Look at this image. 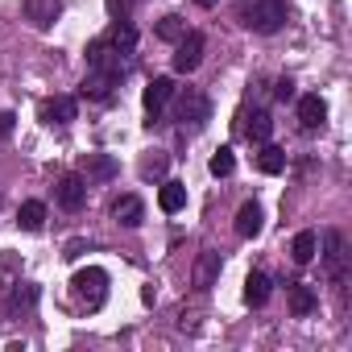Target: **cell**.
<instances>
[{
    "label": "cell",
    "mask_w": 352,
    "mask_h": 352,
    "mask_svg": "<svg viewBox=\"0 0 352 352\" xmlns=\"http://www.w3.org/2000/svg\"><path fill=\"white\" fill-rule=\"evenodd\" d=\"M274 96H278L282 104H286V100H294V79H290V75H282V79L274 83Z\"/></svg>",
    "instance_id": "30"
},
{
    "label": "cell",
    "mask_w": 352,
    "mask_h": 352,
    "mask_svg": "<svg viewBox=\"0 0 352 352\" xmlns=\"http://www.w3.org/2000/svg\"><path fill=\"white\" fill-rule=\"evenodd\" d=\"M323 120H327V104H323V96H302L298 100V129L302 133H315V129H323Z\"/></svg>",
    "instance_id": "13"
},
{
    "label": "cell",
    "mask_w": 352,
    "mask_h": 352,
    "mask_svg": "<svg viewBox=\"0 0 352 352\" xmlns=\"http://www.w3.org/2000/svg\"><path fill=\"white\" fill-rule=\"evenodd\" d=\"M17 228H25V232H42V228H46V204H38V199L21 204V208H17Z\"/></svg>",
    "instance_id": "22"
},
{
    "label": "cell",
    "mask_w": 352,
    "mask_h": 352,
    "mask_svg": "<svg viewBox=\"0 0 352 352\" xmlns=\"http://www.w3.org/2000/svg\"><path fill=\"white\" fill-rule=\"evenodd\" d=\"M116 170H120V166H116V157H108V153H87V157H83V179H87V183H108Z\"/></svg>",
    "instance_id": "17"
},
{
    "label": "cell",
    "mask_w": 352,
    "mask_h": 352,
    "mask_svg": "<svg viewBox=\"0 0 352 352\" xmlns=\"http://www.w3.org/2000/svg\"><path fill=\"white\" fill-rule=\"evenodd\" d=\"M245 120H249V124H241V129H245V137H249V141H257V145H261V141H270L274 120H270V112H265V108H257V112H253V116H245Z\"/></svg>",
    "instance_id": "24"
},
{
    "label": "cell",
    "mask_w": 352,
    "mask_h": 352,
    "mask_svg": "<svg viewBox=\"0 0 352 352\" xmlns=\"http://www.w3.org/2000/svg\"><path fill=\"white\" fill-rule=\"evenodd\" d=\"M116 87H120V79H112L104 71H87V79H83V96L96 100V104H112L116 100Z\"/></svg>",
    "instance_id": "11"
},
{
    "label": "cell",
    "mask_w": 352,
    "mask_h": 352,
    "mask_svg": "<svg viewBox=\"0 0 352 352\" xmlns=\"http://www.w3.org/2000/svg\"><path fill=\"white\" fill-rule=\"evenodd\" d=\"M54 199H58L63 212H79L87 204V179L83 174H63L58 187H54Z\"/></svg>",
    "instance_id": "8"
},
{
    "label": "cell",
    "mask_w": 352,
    "mask_h": 352,
    "mask_svg": "<svg viewBox=\"0 0 352 352\" xmlns=\"http://www.w3.org/2000/svg\"><path fill=\"white\" fill-rule=\"evenodd\" d=\"M174 100V79L170 75H153L149 83H145V96H141V104H145V116H149V124L166 112V104Z\"/></svg>",
    "instance_id": "7"
},
{
    "label": "cell",
    "mask_w": 352,
    "mask_h": 352,
    "mask_svg": "<svg viewBox=\"0 0 352 352\" xmlns=\"http://www.w3.org/2000/svg\"><path fill=\"white\" fill-rule=\"evenodd\" d=\"M129 9H133V0H108V17L112 21H129Z\"/></svg>",
    "instance_id": "29"
},
{
    "label": "cell",
    "mask_w": 352,
    "mask_h": 352,
    "mask_svg": "<svg viewBox=\"0 0 352 352\" xmlns=\"http://www.w3.org/2000/svg\"><path fill=\"white\" fill-rule=\"evenodd\" d=\"M75 112H79L75 96H50V100H42V124H71Z\"/></svg>",
    "instance_id": "12"
},
{
    "label": "cell",
    "mask_w": 352,
    "mask_h": 352,
    "mask_svg": "<svg viewBox=\"0 0 352 352\" xmlns=\"http://www.w3.org/2000/svg\"><path fill=\"white\" fill-rule=\"evenodd\" d=\"M174 46H179V50H174V71H179V75H191V71L204 63V46H208V42H204L199 30H187Z\"/></svg>",
    "instance_id": "6"
},
{
    "label": "cell",
    "mask_w": 352,
    "mask_h": 352,
    "mask_svg": "<svg viewBox=\"0 0 352 352\" xmlns=\"http://www.w3.org/2000/svg\"><path fill=\"white\" fill-rule=\"evenodd\" d=\"M208 170L216 174V179H228V174L236 170V157H232V149H228V145H220V149L212 153V162H208Z\"/></svg>",
    "instance_id": "26"
},
{
    "label": "cell",
    "mask_w": 352,
    "mask_h": 352,
    "mask_svg": "<svg viewBox=\"0 0 352 352\" xmlns=\"http://www.w3.org/2000/svg\"><path fill=\"white\" fill-rule=\"evenodd\" d=\"M112 220L124 224V228H141V220H145V204H141L137 195H120V199L112 204Z\"/></svg>",
    "instance_id": "16"
},
{
    "label": "cell",
    "mask_w": 352,
    "mask_h": 352,
    "mask_svg": "<svg viewBox=\"0 0 352 352\" xmlns=\"http://www.w3.org/2000/svg\"><path fill=\"white\" fill-rule=\"evenodd\" d=\"M174 120H179V129L187 133H199L208 120H212V100L204 96V91H195V87H187L183 96H179V104H174Z\"/></svg>",
    "instance_id": "3"
},
{
    "label": "cell",
    "mask_w": 352,
    "mask_h": 352,
    "mask_svg": "<svg viewBox=\"0 0 352 352\" xmlns=\"http://www.w3.org/2000/svg\"><path fill=\"white\" fill-rule=\"evenodd\" d=\"M183 34H187V21H183L179 13H170V17L157 21V38H162V42H179Z\"/></svg>",
    "instance_id": "27"
},
{
    "label": "cell",
    "mask_w": 352,
    "mask_h": 352,
    "mask_svg": "<svg viewBox=\"0 0 352 352\" xmlns=\"http://www.w3.org/2000/svg\"><path fill=\"white\" fill-rule=\"evenodd\" d=\"M216 265H220V253H204V261H199V286H208L212 282V274H216Z\"/></svg>",
    "instance_id": "28"
},
{
    "label": "cell",
    "mask_w": 352,
    "mask_h": 352,
    "mask_svg": "<svg viewBox=\"0 0 352 352\" xmlns=\"http://www.w3.org/2000/svg\"><path fill=\"white\" fill-rule=\"evenodd\" d=\"M344 261H348L344 236H340L336 228H327V232H323V265H327V274H331L336 282H344Z\"/></svg>",
    "instance_id": "9"
},
{
    "label": "cell",
    "mask_w": 352,
    "mask_h": 352,
    "mask_svg": "<svg viewBox=\"0 0 352 352\" xmlns=\"http://www.w3.org/2000/svg\"><path fill=\"white\" fill-rule=\"evenodd\" d=\"M286 307H290V315H311L315 307H319V294L307 286V282H286Z\"/></svg>",
    "instance_id": "15"
},
{
    "label": "cell",
    "mask_w": 352,
    "mask_h": 352,
    "mask_svg": "<svg viewBox=\"0 0 352 352\" xmlns=\"http://www.w3.org/2000/svg\"><path fill=\"white\" fill-rule=\"evenodd\" d=\"M157 208H162L166 216L183 212V208H187V187H183V183H174V179H166L162 191H157Z\"/></svg>",
    "instance_id": "18"
},
{
    "label": "cell",
    "mask_w": 352,
    "mask_h": 352,
    "mask_svg": "<svg viewBox=\"0 0 352 352\" xmlns=\"http://www.w3.org/2000/svg\"><path fill=\"white\" fill-rule=\"evenodd\" d=\"M257 170H261V174H282V170H286V149H278V145L261 141V153H257Z\"/></svg>",
    "instance_id": "25"
},
{
    "label": "cell",
    "mask_w": 352,
    "mask_h": 352,
    "mask_svg": "<svg viewBox=\"0 0 352 352\" xmlns=\"http://www.w3.org/2000/svg\"><path fill=\"white\" fill-rule=\"evenodd\" d=\"M315 253H319V232H315V228H302V232L294 236V245H290L294 265H311V261H315Z\"/></svg>",
    "instance_id": "19"
},
{
    "label": "cell",
    "mask_w": 352,
    "mask_h": 352,
    "mask_svg": "<svg viewBox=\"0 0 352 352\" xmlns=\"http://www.w3.org/2000/svg\"><path fill=\"white\" fill-rule=\"evenodd\" d=\"M286 17H290L286 0H245V9H241V25L249 34H261V38L278 34L286 25Z\"/></svg>",
    "instance_id": "2"
},
{
    "label": "cell",
    "mask_w": 352,
    "mask_h": 352,
    "mask_svg": "<svg viewBox=\"0 0 352 352\" xmlns=\"http://www.w3.org/2000/svg\"><path fill=\"white\" fill-rule=\"evenodd\" d=\"M166 166H170V153L166 149H149L145 157H141V166H137V174L149 183V179H166Z\"/></svg>",
    "instance_id": "23"
},
{
    "label": "cell",
    "mask_w": 352,
    "mask_h": 352,
    "mask_svg": "<svg viewBox=\"0 0 352 352\" xmlns=\"http://www.w3.org/2000/svg\"><path fill=\"white\" fill-rule=\"evenodd\" d=\"M13 124H17V116H13V112H0V141L13 133Z\"/></svg>",
    "instance_id": "31"
},
{
    "label": "cell",
    "mask_w": 352,
    "mask_h": 352,
    "mask_svg": "<svg viewBox=\"0 0 352 352\" xmlns=\"http://www.w3.org/2000/svg\"><path fill=\"white\" fill-rule=\"evenodd\" d=\"M195 5H199V9H216V5H220V0H195Z\"/></svg>",
    "instance_id": "32"
},
{
    "label": "cell",
    "mask_w": 352,
    "mask_h": 352,
    "mask_svg": "<svg viewBox=\"0 0 352 352\" xmlns=\"http://www.w3.org/2000/svg\"><path fill=\"white\" fill-rule=\"evenodd\" d=\"M129 54H120L116 46H108V38H96V42H87V71H104V75H112V79H124L129 75Z\"/></svg>",
    "instance_id": "4"
},
{
    "label": "cell",
    "mask_w": 352,
    "mask_h": 352,
    "mask_svg": "<svg viewBox=\"0 0 352 352\" xmlns=\"http://www.w3.org/2000/svg\"><path fill=\"white\" fill-rule=\"evenodd\" d=\"M63 13V0H25V21L34 30H50Z\"/></svg>",
    "instance_id": "14"
},
{
    "label": "cell",
    "mask_w": 352,
    "mask_h": 352,
    "mask_svg": "<svg viewBox=\"0 0 352 352\" xmlns=\"http://www.w3.org/2000/svg\"><path fill=\"white\" fill-rule=\"evenodd\" d=\"M261 228H265V208L257 199H245L241 212H236V236L253 241V236H261Z\"/></svg>",
    "instance_id": "10"
},
{
    "label": "cell",
    "mask_w": 352,
    "mask_h": 352,
    "mask_svg": "<svg viewBox=\"0 0 352 352\" xmlns=\"http://www.w3.org/2000/svg\"><path fill=\"white\" fill-rule=\"evenodd\" d=\"M38 298H42V290L34 282H13V286H5V294H0V315L5 319H30Z\"/></svg>",
    "instance_id": "5"
},
{
    "label": "cell",
    "mask_w": 352,
    "mask_h": 352,
    "mask_svg": "<svg viewBox=\"0 0 352 352\" xmlns=\"http://www.w3.org/2000/svg\"><path fill=\"white\" fill-rule=\"evenodd\" d=\"M270 286H274L270 274L253 270V274L245 278V302H249V307H265V302H270Z\"/></svg>",
    "instance_id": "20"
},
{
    "label": "cell",
    "mask_w": 352,
    "mask_h": 352,
    "mask_svg": "<svg viewBox=\"0 0 352 352\" xmlns=\"http://www.w3.org/2000/svg\"><path fill=\"white\" fill-rule=\"evenodd\" d=\"M71 302L87 315H96L104 302H108V274L100 265H83L71 274Z\"/></svg>",
    "instance_id": "1"
},
{
    "label": "cell",
    "mask_w": 352,
    "mask_h": 352,
    "mask_svg": "<svg viewBox=\"0 0 352 352\" xmlns=\"http://www.w3.org/2000/svg\"><path fill=\"white\" fill-rule=\"evenodd\" d=\"M104 38H108V46H116L120 54L133 58V50H137V30H133L129 21H112V30H108Z\"/></svg>",
    "instance_id": "21"
}]
</instances>
